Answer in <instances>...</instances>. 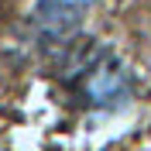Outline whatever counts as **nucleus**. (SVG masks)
I'll return each mask as SVG.
<instances>
[{
  "instance_id": "nucleus-1",
  "label": "nucleus",
  "mask_w": 151,
  "mask_h": 151,
  "mask_svg": "<svg viewBox=\"0 0 151 151\" xmlns=\"http://www.w3.org/2000/svg\"><path fill=\"white\" fill-rule=\"evenodd\" d=\"M72 86L76 96L86 106H100V110H113L124 106L134 93L131 72L113 52H96L72 72Z\"/></svg>"
},
{
  "instance_id": "nucleus-2",
  "label": "nucleus",
  "mask_w": 151,
  "mask_h": 151,
  "mask_svg": "<svg viewBox=\"0 0 151 151\" xmlns=\"http://www.w3.org/2000/svg\"><path fill=\"white\" fill-rule=\"evenodd\" d=\"M96 0H35L31 4V24L45 41H69L86 28Z\"/></svg>"
}]
</instances>
